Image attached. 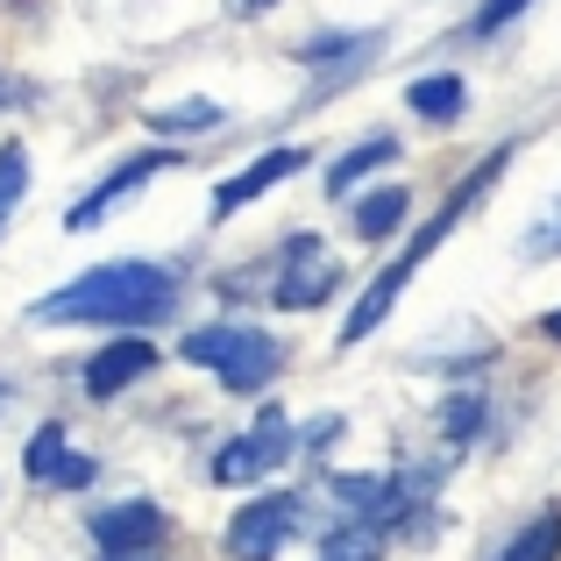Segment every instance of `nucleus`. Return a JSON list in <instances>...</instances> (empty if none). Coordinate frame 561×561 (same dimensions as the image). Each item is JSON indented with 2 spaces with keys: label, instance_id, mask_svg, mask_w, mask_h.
Wrapping results in <instances>:
<instances>
[{
  "label": "nucleus",
  "instance_id": "12",
  "mask_svg": "<svg viewBox=\"0 0 561 561\" xmlns=\"http://www.w3.org/2000/svg\"><path fill=\"white\" fill-rule=\"evenodd\" d=\"M383 50V36L377 28H356V36H320V43H306V65L313 71H328L320 85H334V79H356L363 65Z\"/></svg>",
  "mask_w": 561,
  "mask_h": 561
},
{
  "label": "nucleus",
  "instance_id": "8",
  "mask_svg": "<svg viewBox=\"0 0 561 561\" xmlns=\"http://www.w3.org/2000/svg\"><path fill=\"white\" fill-rule=\"evenodd\" d=\"M93 540H100V554H157L164 548V512L150 497L107 505V512H93Z\"/></svg>",
  "mask_w": 561,
  "mask_h": 561
},
{
  "label": "nucleus",
  "instance_id": "21",
  "mask_svg": "<svg viewBox=\"0 0 561 561\" xmlns=\"http://www.w3.org/2000/svg\"><path fill=\"white\" fill-rule=\"evenodd\" d=\"M477 420H483V405H477L469 391H462V405H448V412H440V426H448V434H469Z\"/></svg>",
  "mask_w": 561,
  "mask_h": 561
},
{
  "label": "nucleus",
  "instance_id": "7",
  "mask_svg": "<svg viewBox=\"0 0 561 561\" xmlns=\"http://www.w3.org/2000/svg\"><path fill=\"white\" fill-rule=\"evenodd\" d=\"M157 171H171V150H136V157H122V164H114L107 179H100V185H93V192H85V199L65 214V228H100V220H107L114 206L128 199V192H142V185H150Z\"/></svg>",
  "mask_w": 561,
  "mask_h": 561
},
{
  "label": "nucleus",
  "instance_id": "22",
  "mask_svg": "<svg viewBox=\"0 0 561 561\" xmlns=\"http://www.w3.org/2000/svg\"><path fill=\"white\" fill-rule=\"evenodd\" d=\"M234 14H263V8H277V0H228Z\"/></svg>",
  "mask_w": 561,
  "mask_h": 561
},
{
  "label": "nucleus",
  "instance_id": "11",
  "mask_svg": "<svg viewBox=\"0 0 561 561\" xmlns=\"http://www.w3.org/2000/svg\"><path fill=\"white\" fill-rule=\"evenodd\" d=\"M150 363H157V348L142 342V334H122V342H107L93 363H85V391H93V398H122Z\"/></svg>",
  "mask_w": 561,
  "mask_h": 561
},
{
  "label": "nucleus",
  "instance_id": "25",
  "mask_svg": "<svg viewBox=\"0 0 561 561\" xmlns=\"http://www.w3.org/2000/svg\"><path fill=\"white\" fill-rule=\"evenodd\" d=\"M0 93H8V85H0Z\"/></svg>",
  "mask_w": 561,
  "mask_h": 561
},
{
  "label": "nucleus",
  "instance_id": "24",
  "mask_svg": "<svg viewBox=\"0 0 561 561\" xmlns=\"http://www.w3.org/2000/svg\"><path fill=\"white\" fill-rule=\"evenodd\" d=\"M100 561H157V554H100Z\"/></svg>",
  "mask_w": 561,
  "mask_h": 561
},
{
  "label": "nucleus",
  "instance_id": "6",
  "mask_svg": "<svg viewBox=\"0 0 561 561\" xmlns=\"http://www.w3.org/2000/svg\"><path fill=\"white\" fill-rule=\"evenodd\" d=\"M285 455H291V420L285 412H263L249 434H234L228 448L214 455V483H256V477H271Z\"/></svg>",
  "mask_w": 561,
  "mask_h": 561
},
{
  "label": "nucleus",
  "instance_id": "13",
  "mask_svg": "<svg viewBox=\"0 0 561 561\" xmlns=\"http://www.w3.org/2000/svg\"><path fill=\"white\" fill-rule=\"evenodd\" d=\"M377 164H391V136H370V142H356V150H342L334 157V171H328V192L334 199H348L363 179H370Z\"/></svg>",
  "mask_w": 561,
  "mask_h": 561
},
{
  "label": "nucleus",
  "instance_id": "16",
  "mask_svg": "<svg viewBox=\"0 0 561 561\" xmlns=\"http://www.w3.org/2000/svg\"><path fill=\"white\" fill-rule=\"evenodd\" d=\"M405 185H383V192H363L356 199V234H370V242H383V234L398 228V220H405Z\"/></svg>",
  "mask_w": 561,
  "mask_h": 561
},
{
  "label": "nucleus",
  "instance_id": "1",
  "mask_svg": "<svg viewBox=\"0 0 561 561\" xmlns=\"http://www.w3.org/2000/svg\"><path fill=\"white\" fill-rule=\"evenodd\" d=\"M179 306V285H171L164 263H100V271L71 277V285L43 291L36 320H71V328H157Z\"/></svg>",
  "mask_w": 561,
  "mask_h": 561
},
{
  "label": "nucleus",
  "instance_id": "23",
  "mask_svg": "<svg viewBox=\"0 0 561 561\" xmlns=\"http://www.w3.org/2000/svg\"><path fill=\"white\" fill-rule=\"evenodd\" d=\"M540 334H548V342H561V306H554L548 320H540Z\"/></svg>",
  "mask_w": 561,
  "mask_h": 561
},
{
  "label": "nucleus",
  "instance_id": "9",
  "mask_svg": "<svg viewBox=\"0 0 561 561\" xmlns=\"http://www.w3.org/2000/svg\"><path fill=\"white\" fill-rule=\"evenodd\" d=\"M306 164H313V150H299V142H291V150H263V157H256V164H249V171H234V179H220V185H214V214L228 220L234 206L263 199V192H271V185H285L291 171H306Z\"/></svg>",
  "mask_w": 561,
  "mask_h": 561
},
{
  "label": "nucleus",
  "instance_id": "15",
  "mask_svg": "<svg viewBox=\"0 0 561 561\" xmlns=\"http://www.w3.org/2000/svg\"><path fill=\"white\" fill-rule=\"evenodd\" d=\"M497 561H561V512H540L534 526H519Z\"/></svg>",
  "mask_w": 561,
  "mask_h": 561
},
{
  "label": "nucleus",
  "instance_id": "17",
  "mask_svg": "<svg viewBox=\"0 0 561 561\" xmlns=\"http://www.w3.org/2000/svg\"><path fill=\"white\" fill-rule=\"evenodd\" d=\"M150 128L157 136H206V128H220V107L214 100H179V107H157Z\"/></svg>",
  "mask_w": 561,
  "mask_h": 561
},
{
  "label": "nucleus",
  "instance_id": "20",
  "mask_svg": "<svg viewBox=\"0 0 561 561\" xmlns=\"http://www.w3.org/2000/svg\"><path fill=\"white\" fill-rule=\"evenodd\" d=\"M554 249H561V199L548 206V220L526 234V256H534V263H540V256H554Z\"/></svg>",
  "mask_w": 561,
  "mask_h": 561
},
{
  "label": "nucleus",
  "instance_id": "2",
  "mask_svg": "<svg viewBox=\"0 0 561 561\" xmlns=\"http://www.w3.org/2000/svg\"><path fill=\"white\" fill-rule=\"evenodd\" d=\"M497 171H505V150H497V157H483V164H477V179H469L462 192H448V206H440V214H434V220H426V228H420V234H412V249H405V256H391V263H383V271H377V285H370V291H363V299H356V306H348V328H342V348H356V342H370V334L383 328V313H391V306H398V291H405V285H412V271H420V263H426V256H434V249H440V242H448V228H455V220H462V214H469V206H477V199H483V192H491V185H497Z\"/></svg>",
  "mask_w": 561,
  "mask_h": 561
},
{
  "label": "nucleus",
  "instance_id": "14",
  "mask_svg": "<svg viewBox=\"0 0 561 561\" xmlns=\"http://www.w3.org/2000/svg\"><path fill=\"white\" fill-rule=\"evenodd\" d=\"M405 100H412V114H426V122H455L462 100H469V85L455 79V71H434V79H420Z\"/></svg>",
  "mask_w": 561,
  "mask_h": 561
},
{
  "label": "nucleus",
  "instance_id": "4",
  "mask_svg": "<svg viewBox=\"0 0 561 561\" xmlns=\"http://www.w3.org/2000/svg\"><path fill=\"white\" fill-rule=\"evenodd\" d=\"M334 285H342V263L328 256V242H320V234H291V242L277 249L271 306H285V313H306V306L334 299Z\"/></svg>",
  "mask_w": 561,
  "mask_h": 561
},
{
  "label": "nucleus",
  "instance_id": "18",
  "mask_svg": "<svg viewBox=\"0 0 561 561\" xmlns=\"http://www.w3.org/2000/svg\"><path fill=\"white\" fill-rule=\"evenodd\" d=\"M22 192H28V150L8 142V150H0V228H8V214L22 206Z\"/></svg>",
  "mask_w": 561,
  "mask_h": 561
},
{
  "label": "nucleus",
  "instance_id": "10",
  "mask_svg": "<svg viewBox=\"0 0 561 561\" xmlns=\"http://www.w3.org/2000/svg\"><path fill=\"white\" fill-rule=\"evenodd\" d=\"M22 462H28V477H36V483H57V491H85V483H93V455L71 448L65 426H36Z\"/></svg>",
  "mask_w": 561,
  "mask_h": 561
},
{
  "label": "nucleus",
  "instance_id": "5",
  "mask_svg": "<svg viewBox=\"0 0 561 561\" xmlns=\"http://www.w3.org/2000/svg\"><path fill=\"white\" fill-rule=\"evenodd\" d=\"M299 497H256L228 519V561H277L291 534H299Z\"/></svg>",
  "mask_w": 561,
  "mask_h": 561
},
{
  "label": "nucleus",
  "instance_id": "19",
  "mask_svg": "<svg viewBox=\"0 0 561 561\" xmlns=\"http://www.w3.org/2000/svg\"><path fill=\"white\" fill-rule=\"evenodd\" d=\"M526 8H534V0H483V8H477V36H497V28L519 22Z\"/></svg>",
  "mask_w": 561,
  "mask_h": 561
},
{
  "label": "nucleus",
  "instance_id": "3",
  "mask_svg": "<svg viewBox=\"0 0 561 561\" xmlns=\"http://www.w3.org/2000/svg\"><path fill=\"white\" fill-rule=\"evenodd\" d=\"M179 356H185V363H199V370H214V377L228 383L234 398L263 391V383L285 370V348H277L263 328H242V320H228V328H199V334H185V342H179Z\"/></svg>",
  "mask_w": 561,
  "mask_h": 561
}]
</instances>
